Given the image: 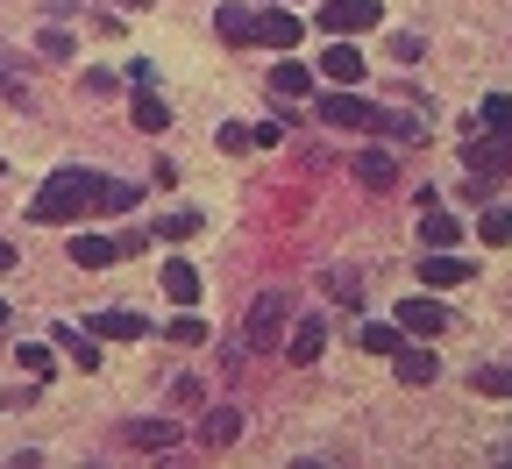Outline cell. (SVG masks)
Here are the masks:
<instances>
[{"label":"cell","mask_w":512,"mask_h":469,"mask_svg":"<svg viewBox=\"0 0 512 469\" xmlns=\"http://www.w3.org/2000/svg\"><path fill=\"white\" fill-rule=\"evenodd\" d=\"M420 50H427V43H420L413 29H399V36H392V57H399V64H420Z\"/></svg>","instance_id":"obj_31"},{"label":"cell","mask_w":512,"mask_h":469,"mask_svg":"<svg viewBox=\"0 0 512 469\" xmlns=\"http://www.w3.org/2000/svg\"><path fill=\"white\" fill-rule=\"evenodd\" d=\"M484 128L491 136H512V100L505 93H484Z\"/></svg>","instance_id":"obj_27"},{"label":"cell","mask_w":512,"mask_h":469,"mask_svg":"<svg viewBox=\"0 0 512 469\" xmlns=\"http://www.w3.org/2000/svg\"><path fill=\"white\" fill-rule=\"evenodd\" d=\"M171 342H207V320L185 306V320H171Z\"/></svg>","instance_id":"obj_29"},{"label":"cell","mask_w":512,"mask_h":469,"mask_svg":"<svg viewBox=\"0 0 512 469\" xmlns=\"http://www.w3.org/2000/svg\"><path fill=\"white\" fill-rule=\"evenodd\" d=\"M221 150H235V157L256 150V128H249V121H221Z\"/></svg>","instance_id":"obj_28"},{"label":"cell","mask_w":512,"mask_h":469,"mask_svg":"<svg viewBox=\"0 0 512 469\" xmlns=\"http://www.w3.org/2000/svg\"><path fill=\"white\" fill-rule=\"evenodd\" d=\"M320 349H328V327H320V320H299V334H292V363H313Z\"/></svg>","instance_id":"obj_23"},{"label":"cell","mask_w":512,"mask_h":469,"mask_svg":"<svg viewBox=\"0 0 512 469\" xmlns=\"http://www.w3.org/2000/svg\"><path fill=\"white\" fill-rule=\"evenodd\" d=\"M178 434H185L178 420H136L121 441H128V448H150V455H164V448H178Z\"/></svg>","instance_id":"obj_13"},{"label":"cell","mask_w":512,"mask_h":469,"mask_svg":"<svg viewBox=\"0 0 512 469\" xmlns=\"http://www.w3.org/2000/svg\"><path fill=\"white\" fill-rule=\"evenodd\" d=\"M456 235H463L456 214H441L434 199H427V214H420V249H456Z\"/></svg>","instance_id":"obj_16"},{"label":"cell","mask_w":512,"mask_h":469,"mask_svg":"<svg viewBox=\"0 0 512 469\" xmlns=\"http://www.w3.org/2000/svg\"><path fill=\"white\" fill-rule=\"evenodd\" d=\"M356 178H363V185H392V157H384V150H363V157H356Z\"/></svg>","instance_id":"obj_26"},{"label":"cell","mask_w":512,"mask_h":469,"mask_svg":"<svg viewBox=\"0 0 512 469\" xmlns=\"http://www.w3.org/2000/svg\"><path fill=\"white\" fill-rule=\"evenodd\" d=\"M328 292H335V299H356L363 285H356V271H335V278H328Z\"/></svg>","instance_id":"obj_33"},{"label":"cell","mask_w":512,"mask_h":469,"mask_svg":"<svg viewBox=\"0 0 512 469\" xmlns=\"http://www.w3.org/2000/svg\"><path fill=\"white\" fill-rule=\"evenodd\" d=\"M50 342H57L64 356H72L86 377L100 370V334H93V327H72V320H57V327H50Z\"/></svg>","instance_id":"obj_8"},{"label":"cell","mask_w":512,"mask_h":469,"mask_svg":"<svg viewBox=\"0 0 512 469\" xmlns=\"http://www.w3.org/2000/svg\"><path fill=\"white\" fill-rule=\"evenodd\" d=\"M214 36L235 43V50H249L256 43V8H249V0H221V8H214Z\"/></svg>","instance_id":"obj_10"},{"label":"cell","mask_w":512,"mask_h":469,"mask_svg":"<svg viewBox=\"0 0 512 469\" xmlns=\"http://www.w3.org/2000/svg\"><path fill=\"white\" fill-rule=\"evenodd\" d=\"M157 235H164V242L200 235V207H171V214H157Z\"/></svg>","instance_id":"obj_22"},{"label":"cell","mask_w":512,"mask_h":469,"mask_svg":"<svg viewBox=\"0 0 512 469\" xmlns=\"http://www.w3.org/2000/svg\"><path fill=\"white\" fill-rule=\"evenodd\" d=\"M235 434H242V413H207V427H200V441H207V448H228Z\"/></svg>","instance_id":"obj_24"},{"label":"cell","mask_w":512,"mask_h":469,"mask_svg":"<svg viewBox=\"0 0 512 469\" xmlns=\"http://www.w3.org/2000/svg\"><path fill=\"white\" fill-rule=\"evenodd\" d=\"M299 36H306L299 15H285L278 0H264V8H256V43H264V50H292Z\"/></svg>","instance_id":"obj_7"},{"label":"cell","mask_w":512,"mask_h":469,"mask_svg":"<svg viewBox=\"0 0 512 469\" xmlns=\"http://www.w3.org/2000/svg\"><path fill=\"white\" fill-rule=\"evenodd\" d=\"M470 391H477V398H512V363H491V370L477 363V370H470Z\"/></svg>","instance_id":"obj_21"},{"label":"cell","mask_w":512,"mask_h":469,"mask_svg":"<svg viewBox=\"0 0 512 469\" xmlns=\"http://www.w3.org/2000/svg\"><path fill=\"white\" fill-rule=\"evenodd\" d=\"M22 370L29 377H50L57 370V342H22Z\"/></svg>","instance_id":"obj_25"},{"label":"cell","mask_w":512,"mask_h":469,"mask_svg":"<svg viewBox=\"0 0 512 469\" xmlns=\"http://www.w3.org/2000/svg\"><path fill=\"white\" fill-rule=\"evenodd\" d=\"M399 384H434L441 377V363H434V349H413V342H399Z\"/></svg>","instance_id":"obj_15"},{"label":"cell","mask_w":512,"mask_h":469,"mask_svg":"<svg viewBox=\"0 0 512 469\" xmlns=\"http://www.w3.org/2000/svg\"><path fill=\"white\" fill-rule=\"evenodd\" d=\"M36 43H43V57H72V36H64V29H43Z\"/></svg>","instance_id":"obj_32"},{"label":"cell","mask_w":512,"mask_h":469,"mask_svg":"<svg viewBox=\"0 0 512 469\" xmlns=\"http://www.w3.org/2000/svg\"><path fill=\"white\" fill-rule=\"evenodd\" d=\"M420 278H427V285H463V278H470V263H463L456 249H427V263H420Z\"/></svg>","instance_id":"obj_17"},{"label":"cell","mask_w":512,"mask_h":469,"mask_svg":"<svg viewBox=\"0 0 512 469\" xmlns=\"http://www.w3.org/2000/svg\"><path fill=\"white\" fill-rule=\"evenodd\" d=\"M164 299H171V306H200V271H192L185 256L164 263Z\"/></svg>","instance_id":"obj_14"},{"label":"cell","mask_w":512,"mask_h":469,"mask_svg":"<svg viewBox=\"0 0 512 469\" xmlns=\"http://www.w3.org/2000/svg\"><path fill=\"white\" fill-rule=\"evenodd\" d=\"M363 72H370V64H363L356 43H328V50H320V79H328V86H363Z\"/></svg>","instance_id":"obj_9"},{"label":"cell","mask_w":512,"mask_h":469,"mask_svg":"<svg viewBox=\"0 0 512 469\" xmlns=\"http://www.w3.org/2000/svg\"><path fill=\"white\" fill-rule=\"evenodd\" d=\"M484 242H512V207H491L484 214Z\"/></svg>","instance_id":"obj_30"},{"label":"cell","mask_w":512,"mask_h":469,"mask_svg":"<svg viewBox=\"0 0 512 469\" xmlns=\"http://www.w3.org/2000/svg\"><path fill=\"white\" fill-rule=\"evenodd\" d=\"M128 207H143L136 185L100 178V171H86V164H64V171H50V178L36 185L29 221H43V228H72V221H86V214H128Z\"/></svg>","instance_id":"obj_1"},{"label":"cell","mask_w":512,"mask_h":469,"mask_svg":"<svg viewBox=\"0 0 512 469\" xmlns=\"http://www.w3.org/2000/svg\"><path fill=\"white\" fill-rule=\"evenodd\" d=\"M0 327H8V299H0Z\"/></svg>","instance_id":"obj_37"},{"label":"cell","mask_w":512,"mask_h":469,"mask_svg":"<svg viewBox=\"0 0 512 469\" xmlns=\"http://www.w3.org/2000/svg\"><path fill=\"white\" fill-rule=\"evenodd\" d=\"M399 342H406L399 320H363V349H370V356H399Z\"/></svg>","instance_id":"obj_19"},{"label":"cell","mask_w":512,"mask_h":469,"mask_svg":"<svg viewBox=\"0 0 512 469\" xmlns=\"http://www.w3.org/2000/svg\"><path fill=\"white\" fill-rule=\"evenodd\" d=\"M313 114L328 121V128H363V136H392V143H420V114H406V107H377V100H363V93H320L313 100Z\"/></svg>","instance_id":"obj_2"},{"label":"cell","mask_w":512,"mask_h":469,"mask_svg":"<svg viewBox=\"0 0 512 469\" xmlns=\"http://www.w3.org/2000/svg\"><path fill=\"white\" fill-rule=\"evenodd\" d=\"M0 93H8V100H15V79H8V64H0Z\"/></svg>","instance_id":"obj_35"},{"label":"cell","mask_w":512,"mask_h":469,"mask_svg":"<svg viewBox=\"0 0 512 469\" xmlns=\"http://www.w3.org/2000/svg\"><path fill=\"white\" fill-rule=\"evenodd\" d=\"M285 292H264V299H256L249 313H242V342L249 349H278V334H285Z\"/></svg>","instance_id":"obj_3"},{"label":"cell","mask_w":512,"mask_h":469,"mask_svg":"<svg viewBox=\"0 0 512 469\" xmlns=\"http://www.w3.org/2000/svg\"><path fill=\"white\" fill-rule=\"evenodd\" d=\"M0 271H15V242H0Z\"/></svg>","instance_id":"obj_34"},{"label":"cell","mask_w":512,"mask_h":469,"mask_svg":"<svg viewBox=\"0 0 512 469\" xmlns=\"http://www.w3.org/2000/svg\"><path fill=\"white\" fill-rule=\"evenodd\" d=\"M271 93H278V100H306V93H313V72H306V64H292V57H285L278 72H271Z\"/></svg>","instance_id":"obj_20"},{"label":"cell","mask_w":512,"mask_h":469,"mask_svg":"<svg viewBox=\"0 0 512 469\" xmlns=\"http://www.w3.org/2000/svg\"><path fill=\"white\" fill-rule=\"evenodd\" d=\"M121 8H150V0H121Z\"/></svg>","instance_id":"obj_36"},{"label":"cell","mask_w":512,"mask_h":469,"mask_svg":"<svg viewBox=\"0 0 512 469\" xmlns=\"http://www.w3.org/2000/svg\"><path fill=\"white\" fill-rule=\"evenodd\" d=\"M463 164H470V185H498L512 171V136H477L463 150Z\"/></svg>","instance_id":"obj_5"},{"label":"cell","mask_w":512,"mask_h":469,"mask_svg":"<svg viewBox=\"0 0 512 469\" xmlns=\"http://www.w3.org/2000/svg\"><path fill=\"white\" fill-rule=\"evenodd\" d=\"M392 320H399V327H406V334H413V342H434V334H441V327H448V320H456V313H448V306H441V299H406V306H399V313H392Z\"/></svg>","instance_id":"obj_6"},{"label":"cell","mask_w":512,"mask_h":469,"mask_svg":"<svg viewBox=\"0 0 512 469\" xmlns=\"http://www.w3.org/2000/svg\"><path fill=\"white\" fill-rule=\"evenodd\" d=\"M86 327L100 334V342H136V334H150V320H143V313H128V306H107V313H93Z\"/></svg>","instance_id":"obj_11"},{"label":"cell","mask_w":512,"mask_h":469,"mask_svg":"<svg viewBox=\"0 0 512 469\" xmlns=\"http://www.w3.org/2000/svg\"><path fill=\"white\" fill-rule=\"evenodd\" d=\"M114 256H121V249H114L107 235H86V228H79L72 242H64V263H79V271H107Z\"/></svg>","instance_id":"obj_12"},{"label":"cell","mask_w":512,"mask_h":469,"mask_svg":"<svg viewBox=\"0 0 512 469\" xmlns=\"http://www.w3.org/2000/svg\"><path fill=\"white\" fill-rule=\"evenodd\" d=\"M128 121H136L143 136H164V128H171V107H164L157 93H136V100H128Z\"/></svg>","instance_id":"obj_18"},{"label":"cell","mask_w":512,"mask_h":469,"mask_svg":"<svg viewBox=\"0 0 512 469\" xmlns=\"http://www.w3.org/2000/svg\"><path fill=\"white\" fill-rule=\"evenodd\" d=\"M320 36H363L377 29V0H320Z\"/></svg>","instance_id":"obj_4"}]
</instances>
